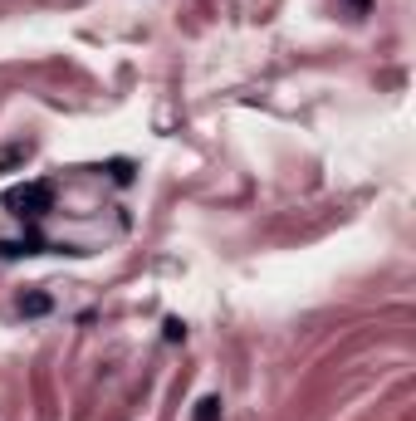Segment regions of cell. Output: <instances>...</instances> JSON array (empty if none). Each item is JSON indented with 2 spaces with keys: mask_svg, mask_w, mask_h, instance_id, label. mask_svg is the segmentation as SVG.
<instances>
[{
  "mask_svg": "<svg viewBox=\"0 0 416 421\" xmlns=\"http://www.w3.org/2000/svg\"><path fill=\"white\" fill-rule=\"evenodd\" d=\"M49 309H54L49 294H25V299H20V314L25 318H39V314H49Z\"/></svg>",
  "mask_w": 416,
  "mask_h": 421,
  "instance_id": "6da1fadb",
  "label": "cell"
},
{
  "mask_svg": "<svg viewBox=\"0 0 416 421\" xmlns=\"http://www.w3.org/2000/svg\"><path fill=\"white\" fill-rule=\"evenodd\" d=\"M196 421H220V397H201L196 402Z\"/></svg>",
  "mask_w": 416,
  "mask_h": 421,
  "instance_id": "7a4b0ae2",
  "label": "cell"
},
{
  "mask_svg": "<svg viewBox=\"0 0 416 421\" xmlns=\"http://www.w3.org/2000/svg\"><path fill=\"white\" fill-rule=\"evenodd\" d=\"M162 328H167V343H182V338H187V323H182V318H167Z\"/></svg>",
  "mask_w": 416,
  "mask_h": 421,
  "instance_id": "3957f363",
  "label": "cell"
}]
</instances>
